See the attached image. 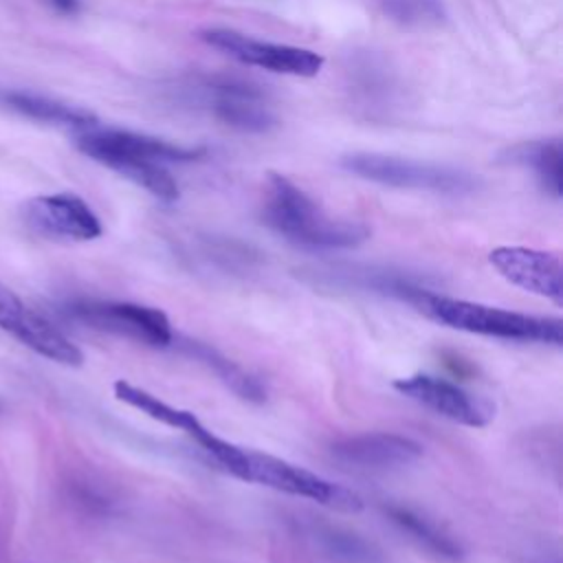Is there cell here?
<instances>
[{"label": "cell", "instance_id": "cell-22", "mask_svg": "<svg viewBox=\"0 0 563 563\" xmlns=\"http://www.w3.org/2000/svg\"><path fill=\"white\" fill-rule=\"evenodd\" d=\"M26 306L22 303V299L0 282V328L4 332H13V328L18 325V321L22 319Z\"/></svg>", "mask_w": 563, "mask_h": 563}, {"label": "cell", "instance_id": "cell-6", "mask_svg": "<svg viewBox=\"0 0 563 563\" xmlns=\"http://www.w3.org/2000/svg\"><path fill=\"white\" fill-rule=\"evenodd\" d=\"M200 40L211 48L233 57L240 64L257 66L268 73L292 75V77H314L323 68V55L303 46L275 44L266 40H255L233 29H202Z\"/></svg>", "mask_w": 563, "mask_h": 563}, {"label": "cell", "instance_id": "cell-14", "mask_svg": "<svg viewBox=\"0 0 563 563\" xmlns=\"http://www.w3.org/2000/svg\"><path fill=\"white\" fill-rule=\"evenodd\" d=\"M112 391L117 396V400L139 409L141 413L150 416L152 420L156 422H163L172 429H180L185 431L200 449L211 440L213 431L205 429V424L196 418L194 411H187V409H180V407H174L161 398H156L154 394H150L147 389H141L128 380H117L112 385Z\"/></svg>", "mask_w": 563, "mask_h": 563}, {"label": "cell", "instance_id": "cell-8", "mask_svg": "<svg viewBox=\"0 0 563 563\" xmlns=\"http://www.w3.org/2000/svg\"><path fill=\"white\" fill-rule=\"evenodd\" d=\"M394 389L429 411L464 427H486L495 418V402L433 374H411L394 380Z\"/></svg>", "mask_w": 563, "mask_h": 563}, {"label": "cell", "instance_id": "cell-23", "mask_svg": "<svg viewBox=\"0 0 563 563\" xmlns=\"http://www.w3.org/2000/svg\"><path fill=\"white\" fill-rule=\"evenodd\" d=\"M57 11H62V13H77L79 11V7H81V2L79 0H48Z\"/></svg>", "mask_w": 563, "mask_h": 563}, {"label": "cell", "instance_id": "cell-10", "mask_svg": "<svg viewBox=\"0 0 563 563\" xmlns=\"http://www.w3.org/2000/svg\"><path fill=\"white\" fill-rule=\"evenodd\" d=\"M312 277L317 284L343 290L374 292L383 297H394L407 301L411 306L418 303L422 292L433 290L424 275L391 268V266H374V264H336L330 268H314Z\"/></svg>", "mask_w": 563, "mask_h": 563}, {"label": "cell", "instance_id": "cell-12", "mask_svg": "<svg viewBox=\"0 0 563 563\" xmlns=\"http://www.w3.org/2000/svg\"><path fill=\"white\" fill-rule=\"evenodd\" d=\"M330 455L347 468L383 473L418 462L422 457V446L400 433L367 431L332 442Z\"/></svg>", "mask_w": 563, "mask_h": 563}, {"label": "cell", "instance_id": "cell-11", "mask_svg": "<svg viewBox=\"0 0 563 563\" xmlns=\"http://www.w3.org/2000/svg\"><path fill=\"white\" fill-rule=\"evenodd\" d=\"M488 262L512 286L556 306L563 303V266L556 253L532 246H497L488 253Z\"/></svg>", "mask_w": 563, "mask_h": 563}, {"label": "cell", "instance_id": "cell-16", "mask_svg": "<svg viewBox=\"0 0 563 563\" xmlns=\"http://www.w3.org/2000/svg\"><path fill=\"white\" fill-rule=\"evenodd\" d=\"M383 510L389 517V521L424 552H429L438 559H444V561L462 559V554H464L462 545L433 519H429L422 512H418L409 506H402V504H387Z\"/></svg>", "mask_w": 563, "mask_h": 563}, {"label": "cell", "instance_id": "cell-7", "mask_svg": "<svg viewBox=\"0 0 563 563\" xmlns=\"http://www.w3.org/2000/svg\"><path fill=\"white\" fill-rule=\"evenodd\" d=\"M75 145L88 158L106 165L108 169L119 161H154V163H191L205 156V147H185L158 136L139 134L117 128H86L77 130Z\"/></svg>", "mask_w": 563, "mask_h": 563}, {"label": "cell", "instance_id": "cell-13", "mask_svg": "<svg viewBox=\"0 0 563 563\" xmlns=\"http://www.w3.org/2000/svg\"><path fill=\"white\" fill-rule=\"evenodd\" d=\"M207 90L211 110L224 125L251 134H264L277 125L275 114L268 110L255 86L222 79L213 81Z\"/></svg>", "mask_w": 563, "mask_h": 563}, {"label": "cell", "instance_id": "cell-4", "mask_svg": "<svg viewBox=\"0 0 563 563\" xmlns=\"http://www.w3.org/2000/svg\"><path fill=\"white\" fill-rule=\"evenodd\" d=\"M244 482H255L262 486H268L279 493H288L295 497L312 499L321 506L336 508L343 512H356L363 508V499L345 488L339 486L303 466H297L288 460L260 453L253 449H246V475Z\"/></svg>", "mask_w": 563, "mask_h": 563}, {"label": "cell", "instance_id": "cell-20", "mask_svg": "<svg viewBox=\"0 0 563 563\" xmlns=\"http://www.w3.org/2000/svg\"><path fill=\"white\" fill-rule=\"evenodd\" d=\"M310 534L314 545L336 563H385V554L376 543L345 528L314 526Z\"/></svg>", "mask_w": 563, "mask_h": 563}, {"label": "cell", "instance_id": "cell-21", "mask_svg": "<svg viewBox=\"0 0 563 563\" xmlns=\"http://www.w3.org/2000/svg\"><path fill=\"white\" fill-rule=\"evenodd\" d=\"M383 15L405 29H431L446 20L442 0H378Z\"/></svg>", "mask_w": 563, "mask_h": 563}, {"label": "cell", "instance_id": "cell-15", "mask_svg": "<svg viewBox=\"0 0 563 563\" xmlns=\"http://www.w3.org/2000/svg\"><path fill=\"white\" fill-rule=\"evenodd\" d=\"M11 334L35 354L59 365L79 367L84 363V352L62 330H57L48 319L31 308L24 310Z\"/></svg>", "mask_w": 563, "mask_h": 563}, {"label": "cell", "instance_id": "cell-9", "mask_svg": "<svg viewBox=\"0 0 563 563\" xmlns=\"http://www.w3.org/2000/svg\"><path fill=\"white\" fill-rule=\"evenodd\" d=\"M26 227L51 240L90 242L103 233L90 205L75 194H46L29 198L22 207Z\"/></svg>", "mask_w": 563, "mask_h": 563}, {"label": "cell", "instance_id": "cell-17", "mask_svg": "<svg viewBox=\"0 0 563 563\" xmlns=\"http://www.w3.org/2000/svg\"><path fill=\"white\" fill-rule=\"evenodd\" d=\"M0 101L42 123H51V125H64V128H73V130H86L97 125V117L79 106H70L44 95H35V92H24V90H2L0 92Z\"/></svg>", "mask_w": 563, "mask_h": 563}, {"label": "cell", "instance_id": "cell-3", "mask_svg": "<svg viewBox=\"0 0 563 563\" xmlns=\"http://www.w3.org/2000/svg\"><path fill=\"white\" fill-rule=\"evenodd\" d=\"M341 167L363 180L396 189H416L444 196H462L477 189V178L464 169L422 163L391 154L354 152L341 158Z\"/></svg>", "mask_w": 563, "mask_h": 563}, {"label": "cell", "instance_id": "cell-5", "mask_svg": "<svg viewBox=\"0 0 563 563\" xmlns=\"http://www.w3.org/2000/svg\"><path fill=\"white\" fill-rule=\"evenodd\" d=\"M66 314L88 328L132 339L154 347L174 343V330L167 314L158 308L132 301L79 299L66 306Z\"/></svg>", "mask_w": 563, "mask_h": 563}, {"label": "cell", "instance_id": "cell-1", "mask_svg": "<svg viewBox=\"0 0 563 563\" xmlns=\"http://www.w3.org/2000/svg\"><path fill=\"white\" fill-rule=\"evenodd\" d=\"M264 222L303 249H352L369 238L367 224L328 216L301 187L282 174H268Z\"/></svg>", "mask_w": 563, "mask_h": 563}, {"label": "cell", "instance_id": "cell-18", "mask_svg": "<svg viewBox=\"0 0 563 563\" xmlns=\"http://www.w3.org/2000/svg\"><path fill=\"white\" fill-rule=\"evenodd\" d=\"M183 352L189 354L191 358L200 361L202 365H207L235 396L249 400V402H264L266 400V387L246 369H242L235 361L227 358L222 352H218L216 347L194 341V339H185L180 343Z\"/></svg>", "mask_w": 563, "mask_h": 563}, {"label": "cell", "instance_id": "cell-2", "mask_svg": "<svg viewBox=\"0 0 563 563\" xmlns=\"http://www.w3.org/2000/svg\"><path fill=\"white\" fill-rule=\"evenodd\" d=\"M416 308L429 319L471 334L495 336L521 343H563V321L559 317L526 314L517 310H504L477 301L446 297L433 290L422 292Z\"/></svg>", "mask_w": 563, "mask_h": 563}, {"label": "cell", "instance_id": "cell-19", "mask_svg": "<svg viewBox=\"0 0 563 563\" xmlns=\"http://www.w3.org/2000/svg\"><path fill=\"white\" fill-rule=\"evenodd\" d=\"M506 161L515 165L530 167L539 185L545 194L559 198L561 196V163H563V150L559 139L548 141H526L519 145H512L506 152Z\"/></svg>", "mask_w": 563, "mask_h": 563}]
</instances>
